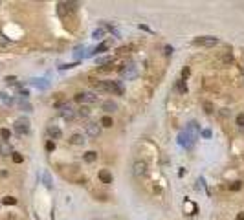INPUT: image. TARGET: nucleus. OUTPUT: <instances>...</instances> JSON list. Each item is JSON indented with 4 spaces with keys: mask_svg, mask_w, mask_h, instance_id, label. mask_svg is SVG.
Masks as SVG:
<instances>
[{
    "mask_svg": "<svg viewBox=\"0 0 244 220\" xmlns=\"http://www.w3.org/2000/svg\"><path fill=\"white\" fill-rule=\"evenodd\" d=\"M119 75H121L123 79H127V81H132V79L138 77V66H136L134 62H129V64H125V66L119 70Z\"/></svg>",
    "mask_w": 244,
    "mask_h": 220,
    "instance_id": "1",
    "label": "nucleus"
},
{
    "mask_svg": "<svg viewBox=\"0 0 244 220\" xmlns=\"http://www.w3.org/2000/svg\"><path fill=\"white\" fill-rule=\"evenodd\" d=\"M28 130H29V121L26 117H18L15 121V132L17 134H28Z\"/></svg>",
    "mask_w": 244,
    "mask_h": 220,
    "instance_id": "2",
    "label": "nucleus"
},
{
    "mask_svg": "<svg viewBox=\"0 0 244 220\" xmlns=\"http://www.w3.org/2000/svg\"><path fill=\"white\" fill-rule=\"evenodd\" d=\"M105 90L107 92H114L118 95H123V86L118 81H105Z\"/></svg>",
    "mask_w": 244,
    "mask_h": 220,
    "instance_id": "3",
    "label": "nucleus"
},
{
    "mask_svg": "<svg viewBox=\"0 0 244 220\" xmlns=\"http://www.w3.org/2000/svg\"><path fill=\"white\" fill-rule=\"evenodd\" d=\"M178 143L182 145V147H186V149H191L193 147V143H195V140L186 132V130H182L180 134H178Z\"/></svg>",
    "mask_w": 244,
    "mask_h": 220,
    "instance_id": "4",
    "label": "nucleus"
},
{
    "mask_svg": "<svg viewBox=\"0 0 244 220\" xmlns=\"http://www.w3.org/2000/svg\"><path fill=\"white\" fill-rule=\"evenodd\" d=\"M217 42H219L217 37H198V39H195V44H198V46H208V48L215 46Z\"/></svg>",
    "mask_w": 244,
    "mask_h": 220,
    "instance_id": "5",
    "label": "nucleus"
},
{
    "mask_svg": "<svg viewBox=\"0 0 244 220\" xmlns=\"http://www.w3.org/2000/svg\"><path fill=\"white\" fill-rule=\"evenodd\" d=\"M86 132H88V136H92V138H97L99 134H101V125L99 123H88L86 125Z\"/></svg>",
    "mask_w": 244,
    "mask_h": 220,
    "instance_id": "6",
    "label": "nucleus"
},
{
    "mask_svg": "<svg viewBox=\"0 0 244 220\" xmlns=\"http://www.w3.org/2000/svg\"><path fill=\"white\" fill-rule=\"evenodd\" d=\"M61 116L64 119H73L75 117V112H73V108L70 105H61Z\"/></svg>",
    "mask_w": 244,
    "mask_h": 220,
    "instance_id": "7",
    "label": "nucleus"
},
{
    "mask_svg": "<svg viewBox=\"0 0 244 220\" xmlns=\"http://www.w3.org/2000/svg\"><path fill=\"white\" fill-rule=\"evenodd\" d=\"M132 173H134V176H138V178H140V176H143V174L147 173V163H145V162H136V163H134V171H132Z\"/></svg>",
    "mask_w": 244,
    "mask_h": 220,
    "instance_id": "8",
    "label": "nucleus"
},
{
    "mask_svg": "<svg viewBox=\"0 0 244 220\" xmlns=\"http://www.w3.org/2000/svg\"><path fill=\"white\" fill-rule=\"evenodd\" d=\"M186 132H187L193 140H197V138H198V125H197L195 121H191V123L186 127Z\"/></svg>",
    "mask_w": 244,
    "mask_h": 220,
    "instance_id": "9",
    "label": "nucleus"
},
{
    "mask_svg": "<svg viewBox=\"0 0 244 220\" xmlns=\"http://www.w3.org/2000/svg\"><path fill=\"white\" fill-rule=\"evenodd\" d=\"M0 154H2V156L13 154V149H11V145H9L7 141H2V143H0Z\"/></svg>",
    "mask_w": 244,
    "mask_h": 220,
    "instance_id": "10",
    "label": "nucleus"
},
{
    "mask_svg": "<svg viewBox=\"0 0 244 220\" xmlns=\"http://www.w3.org/2000/svg\"><path fill=\"white\" fill-rule=\"evenodd\" d=\"M97 101V95L92 94V92H83V103H96Z\"/></svg>",
    "mask_w": 244,
    "mask_h": 220,
    "instance_id": "11",
    "label": "nucleus"
},
{
    "mask_svg": "<svg viewBox=\"0 0 244 220\" xmlns=\"http://www.w3.org/2000/svg\"><path fill=\"white\" fill-rule=\"evenodd\" d=\"M83 160H84L86 163H94V162L97 160V152H94V151H88V152L83 156Z\"/></svg>",
    "mask_w": 244,
    "mask_h": 220,
    "instance_id": "12",
    "label": "nucleus"
},
{
    "mask_svg": "<svg viewBox=\"0 0 244 220\" xmlns=\"http://www.w3.org/2000/svg\"><path fill=\"white\" fill-rule=\"evenodd\" d=\"M99 180H101L103 184H112V174H110L108 171H101V173H99Z\"/></svg>",
    "mask_w": 244,
    "mask_h": 220,
    "instance_id": "13",
    "label": "nucleus"
},
{
    "mask_svg": "<svg viewBox=\"0 0 244 220\" xmlns=\"http://www.w3.org/2000/svg\"><path fill=\"white\" fill-rule=\"evenodd\" d=\"M116 108H118V105H116L114 101H105V103H103V110H105V112H114Z\"/></svg>",
    "mask_w": 244,
    "mask_h": 220,
    "instance_id": "14",
    "label": "nucleus"
},
{
    "mask_svg": "<svg viewBox=\"0 0 244 220\" xmlns=\"http://www.w3.org/2000/svg\"><path fill=\"white\" fill-rule=\"evenodd\" d=\"M48 134H50V136H53V138H61V136H62L61 129H59V127H55V125H51V127L48 129Z\"/></svg>",
    "mask_w": 244,
    "mask_h": 220,
    "instance_id": "15",
    "label": "nucleus"
},
{
    "mask_svg": "<svg viewBox=\"0 0 244 220\" xmlns=\"http://www.w3.org/2000/svg\"><path fill=\"white\" fill-rule=\"evenodd\" d=\"M99 125L108 129V127H112V125H114V121H112V117H110V116H103V117H101V121H99Z\"/></svg>",
    "mask_w": 244,
    "mask_h": 220,
    "instance_id": "16",
    "label": "nucleus"
},
{
    "mask_svg": "<svg viewBox=\"0 0 244 220\" xmlns=\"http://www.w3.org/2000/svg\"><path fill=\"white\" fill-rule=\"evenodd\" d=\"M70 143H73V145H83V143H84V138H83L81 134H73V136L70 138Z\"/></svg>",
    "mask_w": 244,
    "mask_h": 220,
    "instance_id": "17",
    "label": "nucleus"
},
{
    "mask_svg": "<svg viewBox=\"0 0 244 220\" xmlns=\"http://www.w3.org/2000/svg\"><path fill=\"white\" fill-rule=\"evenodd\" d=\"M31 84L37 86V88H48V83L44 79H31Z\"/></svg>",
    "mask_w": 244,
    "mask_h": 220,
    "instance_id": "18",
    "label": "nucleus"
},
{
    "mask_svg": "<svg viewBox=\"0 0 244 220\" xmlns=\"http://www.w3.org/2000/svg\"><path fill=\"white\" fill-rule=\"evenodd\" d=\"M176 90H178L180 94H186V92H187V86H186V83H184V81H178V83H176Z\"/></svg>",
    "mask_w": 244,
    "mask_h": 220,
    "instance_id": "19",
    "label": "nucleus"
},
{
    "mask_svg": "<svg viewBox=\"0 0 244 220\" xmlns=\"http://www.w3.org/2000/svg\"><path fill=\"white\" fill-rule=\"evenodd\" d=\"M105 50H108V42H101V44L94 50V53H101V51H105Z\"/></svg>",
    "mask_w": 244,
    "mask_h": 220,
    "instance_id": "20",
    "label": "nucleus"
},
{
    "mask_svg": "<svg viewBox=\"0 0 244 220\" xmlns=\"http://www.w3.org/2000/svg\"><path fill=\"white\" fill-rule=\"evenodd\" d=\"M11 158H13V162H15V163H22V162H24L22 154H18V152H13V154H11Z\"/></svg>",
    "mask_w": 244,
    "mask_h": 220,
    "instance_id": "21",
    "label": "nucleus"
},
{
    "mask_svg": "<svg viewBox=\"0 0 244 220\" xmlns=\"http://www.w3.org/2000/svg\"><path fill=\"white\" fill-rule=\"evenodd\" d=\"M0 97H2V101H4L6 105H13V99H11L7 94H4V92H2V94H0Z\"/></svg>",
    "mask_w": 244,
    "mask_h": 220,
    "instance_id": "22",
    "label": "nucleus"
},
{
    "mask_svg": "<svg viewBox=\"0 0 244 220\" xmlns=\"http://www.w3.org/2000/svg\"><path fill=\"white\" fill-rule=\"evenodd\" d=\"M4 204H6V206H15V204H17V198H13V196H6V198H4Z\"/></svg>",
    "mask_w": 244,
    "mask_h": 220,
    "instance_id": "23",
    "label": "nucleus"
},
{
    "mask_svg": "<svg viewBox=\"0 0 244 220\" xmlns=\"http://www.w3.org/2000/svg\"><path fill=\"white\" fill-rule=\"evenodd\" d=\"M77 114H79V116H81V117H88V114H90V112H88V108H86V106H81V108H79V112H77Z\"/></svg>",
    "mask_w": 244,
    "mask_h": 220,
    "instance_id": "24",
    "label": "nucleus"
},
{
    "mask_svg": "<svg viewBox=\"0 0 244 220\" xmlns=\"http://www.w3.org/2000/svg\"><path fill=\"white\" fill-rule=\"evenodd\" d=\"M0 136H2V140L6 141V140H9V136H11V132H9L7 129H2V130H0Z\"/></svg>",
    "mask_w": 244,
    "mask_h": 220,
    "instance_id": "25",
    "label": "nucleus"
},
{
    "mask_svg": "<svg viewBox=\"0 0 244 220\" xmlns=\"http://www.w3.org/2000/svg\"><path fill=\"white\" fill-rule=\"evenodd\" d=\"M242 187V182H233V184H230V189L231 191H239Z\"/></svg>",
    "mask_w": 244,
    "mask_h": 220,
    "instance_id": "26",
    "label": "nucleus"
},
{
    "mask_svg": "<svg viewBox=\"0 0 244 220\" xmlns=\"http://www.w3.org/2000/svg\"><path fill=\"white\" fill-rule=\"evenodd\" d=\"M46 151H48V152L55 151V143H53V141H46Z\"/></svg>",
    "mask_w": 244,
    "mask_h": 220,
    "instance_id": "27",
    "label": "nucleus"
},
{
    "mask_svg": "<svg viewBox=\"0 0 244 220\" xmlns=\"http://www.w3.org/2000/svg\"><path fill=\"white\" fill-rule=\"evenodd\" d=\"M237 125H239L241 129L244 127V114H239V116H237Z\"/></svg>",
    "mask_w": 244,
    "mask_h": 220,
    "instance_id": "28",
    "label": "nucleus"
},
{
    "mask_svg": "<svg viewBox=\"0 0 244 220\" xmlns=\"http://www.w3.org/2000/svg\"><path fill=\"white\" fill-rule=\"evenodd\" d=\"M18 103H20V106H22V108H26V110H31V106L28 105V101H26V99H20Z\"/></svg>",
    "mask_w": 244,
    "mask_h": 220,
    "instance_id": "29",
    "label": "nucleus"
},
{
    "mask_svg": "<svg viewBox=\"0 0 244 220\" xmlns=\"http://www.w3.org/2000/svg\"><path fill=\"white\" fill-rule=\"evenodd\" d=\"M0 44H2V46H6V44H9V39H7L6 35H2V33H0Z\"/></svg>",
    "mask_w": 244,
    "mask_h": 220,
    "instance_id": "30",
    "label": "nucleus"
},
{
    "mask_svg": "<svg viewBox=\"0 0 244 220\" xmlns=\"http://www.w3.org/2000/svg\"><path fill=\"white\" fill-rule=\"evenodd\" d=\"M6 83H7V84H15V83H17V77L9 75V77H6Z\"/></svg>",
    "mask_w": 244,
    "mask_h": 220,
    "instance_id": "31",
    "label": "nucleus"
},
{
    "mask_svg": "<svg viewBox=\"0 0 244 220\" xmlns=\"http://www.w3.org/2000/svg\"><path fill=\"white\" fill-rule=\"evenodd\" d=\"M222 61H224V62H231V61H233V57H231V53H226V55L222 57Z\"/></svg>",
    "mask_w": 244,
    "mask_h": 220,
    "instance_id": "32",
    "label": "nucleus"
},
{
    "mask_svg": "<svg viewBox=\"0 0 244 220\" xmlns=\"http://www.w3.org/2000/svg\"><path fill=\"white\" fill-rule=\"evenodd\" d=\"M110 61H112L110 57H101V59H99L97 62H99V64H107V62H110Z\"/></svg>",
    "mask_w": 244,
    "mask_h": 220,
    "instance_id": "33",
    "label": "nucleus"
},
{
    "mask_svg": "<svg viewBox=\"0 0 244 220\" xmlns=\"http://www.w3.org/2000/svg\"><path fill=\"white\" fill-rule=\"evenodd\" d=\"M204 108H206V112L209 114V112H213V105L211 103H204Z\"/></svg>",
    "mask_w": 244,
    "mask_h": 220,
    "instance_id": "34",
    "label": "nucleus"
},
{
    "mask_svg": "<svg viewBox=\"0 0 244 220\" xmlns=\"http://www.w3.org/2000/svg\"><path fill=\"white\" fill-rule=\"evenodd\" d=\"M103 33H105L103 29H96V31H94V37H96V39H99V37H101Z\"/></svg>",
    "mask_w": 244,
    "mask_h": 220,
    "instance_id": "35",
    "label": "nucleus"
},
{
    "mask_svg": "<svg viewBox=\"0 0 244 220\" xmlns=\"http://www.w3.org/2000/svg\"><path fill=\"white\" fill-rule=\"evenodd\" d=\"M75 101H77V103H83V92L75 94Z\"/></svg>",
    "mask_w": 244,
    "mask_h": 220,
    "instance_id": "36",
    "label": "nucleus"
},
{
    "mask_svg": "<svg viewBox=\"0 0 244 220\" xmlns=\"http://www.w3.org/2000/svg\"><path fill=\"white\" fill-rule=\"evenodd\" d=\"M197 189H204V180H202V178H198V182H197Z\"/></svg>",
    "mask_w": 244,
    "mask_h": 220,
    "instance_id": "37",
    "label": "nucleus"
},
{
    "mask_svg": "<svg viewBox=\"0 0 244 220\" xmlns=\"http://www.w3.org/2000/svg\"><path fill=\"white\" fill-rule=\"evenodd\" d=\"M187 75H189V68H184V70H182V77H184V79H186V77H187Z\"/></svg>",
    "mask_w": 244,
    "mask_h": 220,
    "instance_id": "38",
    "label": "nucleus"
},
{
    "mask_svg": "<svg viewBox=\"0 0 244 220\" xmlns=\"http://www.w3.org/2000/svg\"><path fill=\"white\" fill-rule=\"evenodd\" d=\"M202 136H204V138H211V130H204Z\"/></svg>",
    "mask_w": 244,
    "mask_h": 220,
    "instance_id": "39",
    "label": "nucleus"
},
{
    "mask_svg": "<svg viewBox=\"0 0 244 220\" xmlns=\"http://www.w3.org/2000/svg\"><path fill=\"white\" fill-rule=\"evenodd\" d=\"M44 182H46L48 187H51V184H50V176H48V174H44Z\"/></svg>",
    "mask_w": 244,
    "mask_h": 220,
    "instance_id": "40",
    "label": "nucleus"
},
{
    "mask_svg": "<svg viewBox=\"0 0 244 220\" xmlns=\"http://www.w3.org/2000/svg\"><path fill=\"white\" fill-rule=\"evenodd\" d=\"M165 53H167V55L173 53V48H171V46H165Z\"/></svg>",
    "mask_w": 244,
    "mask_h": 220,
    "instance_id": "41",
    "label": "nucleus"
},
{
    "mask_svg": "<svg viewBox=\"0 0 244 220\" xmlns=\"http://www.w3.org/2000/svg\"><path fill=\"white\" fill-rule=\"evenodd\" d=\"M237 220H244V213H239L237 215Z\"/></svg>",
    "mask_w": 244,
    "mask_h": 220,
    "instance_id": "42",
    "label": "nucleus"
}]
</instances>
